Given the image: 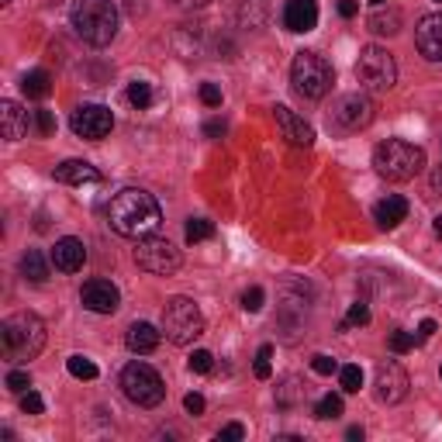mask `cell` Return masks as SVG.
<instances>
[{
    "label": "cell",
    "mask_w": 442,
    "mask_h": 442,
    "mask_svg": "<svg viewBox=\"0 0 442 442\" xmlns=\"http://www.w3.org/2000/svg\"><path fill=\"white\" fill-rule=\"evenodd\" d=\"M107 221L111 228L125 238H145L159 228L162 221V211H159L156 197L149 190H138V187H125L111 197L107 204Z\"/></svg>",
    "instance_id": "6da1fadb"
},
{
    "label": "cell",
    "mask_w": 442,
    "mask_h": 442,
    "mask_svg": "<svg viewBox=\"0 0 442 442\" xmlns=\"http://www.w3.org/2000/svg\"><path fill=\"white\" fill-rule=\"evenodd\" d=\"M0 349H4L7 363H28V360H35L45 349V321L31 311L11 314L0 325Z\"/></svg>",
    "instance_id": "7a4b0ae2"
},
{
    "label": "cell",
    "mask_w": 442,
    "mask_h": 442,
    "mask_svg": "<svg viewBox=\"0 0 442 442\" xmlns=\"http://www.w3.org/2000/svg\"><path fill=\"white\" fill-rule=\"evenodd\" d=\"M73 28H77L79 38L87 45H94V49L111 45L114 35H118V7H114V0H77Z\"/></svg>",
    "instance_id": "3957f363"
},
{
    "label": "cell",
    "mask_w": 442,
    "mask_h": 442,
    "mask_svg": "<svg viewBox=\"0 0 442 442\" xmlns=\"http://www.w3.org/2000/svg\"><path fill=\"white\" fill-rule=\"evenodd\" d=\"M373 166H377V173L384 180L404 183V180H415L421 173L425 153L418 145H411V142H404V138H387V142H380L373 149Z\"/></svg>",
    "instance_id": "277c9868"
},
{
    "label": "cell",
    "mask_w": 442,
    "mask_h": 442,
    "mask_svg": "<svg viewBox=\"0 0 442 442\" xmlns=\"http://www.w3.org/2000/svg\"><path fill=\"white\" fill-rule=\"evenodd\" d=\"M290 79H294V90L308 101H321L328 90H332V62L318 53H297L294 55V66H290Z\"/></svg>",
    "instance_id": "5b68a950"
},
{
    "label": "cell",
    "mask_w": 442,
    "mask_h": 442,
    "mask_svg": "<svg viewBox=\"0 0 442 442\" xmlns=\"http://www.w3.org/2000/svg\"><path fill=\"white\" fill-rule=\"evenodd\" d=\"M162 332L173 346H190L204 336V314L190 297H170L162 308Z\"/></svg>",
    "instance_id": "8992f818"
},
{
    "label": "cell",
    "mask_w": 442,
    "mask_h": 442,
    "mask_svg": "<svg viewBox=\"0 0 442 442\" xmlns=\"http://www.w3.org/2000/svg\"><path fill=\"white\" fill-rule=\"evenodd\" d=\"M121 390L131 404L138 408H156L159 401L166 397V387H162V377L149 363H128L121 370Z\"/></svg>",
    "instance_id": "52a82bcc"
},
{
    "label": "cell",
    "mask_w": 442,
    "mask_h": 442,
    "mask_svg": "<svg viewBox=\"0 0 442 442\" xmlns=\"http://www.w3.org/2000/svg\"><path fill=\"white\" fill-rule=\"evenodd\" d=\"M356 77L363 83L366 90H373V94H387L390 87L397 83V62H394V55L387 49H380V45H366L360 59H356Z\"/></svg>",
    "instance_id": "ba28073f"
},
{
    "label": "cell",
    "mask_w": 442,
    "mask_h": 442,
    "mask_svg": "<svg viewBox=\"0 0 442 442\" xmlns=\"http://www.w3.org/2000/svg\"><path fill=\"white\" fill-rule=\"evenodd\" d=\"M135 263L145 270V273H156V277H170L180 270V249L170 242V238H159V235H145L135 242Z\"/></svg>",
    "instance_id": "9c48e42d"
},
{
    "label": "cell",
    "mask_w": 442,
    "mask_h": 442,
    "mask_svg": "<svg viewBox=\"0 0 442 442\" xmlns=\"http://www.w3.org/2000/svg\"><path fill=\"white\" fill-rule=\"evenodd\" d=\"M373 121V101L366 94H346L332 107V125L342 131H360Z\"/></svg>",
    "instance_id": "30bf717a"
},
{
    "label": "cell",
    "mask_w": 442,
    "mask_h": 442,
    "mask_svg": "<svg viewBox=\"0 0 442 442\" xmlns=\"http://www.w3.org/2000/svg\"><path fill=\"white\" fill-rule=\"evenodd\" d=\"M70 128H73L77 138L97 142V138H104L107 131L114 128V114H111L104 104H79L77 111L70 114Z\"/></svg>",
    "instance_id": "8fae6325"
},
{
    "label": "cell",
    "mask_w": 442,
    "mask_h": 442,
    "mask_svg": "<svg viewBox=\"0 0 442 442\" xmlns=\"http://www.w3.org/2000/svg\"><path fill=\"white\" fill-rule=\"evenodd\" d=\"M408 373L401 370V363H387L377 366V401L380 404H397V401H404V394H408Z\"/></svg>",
    "instance_id": "7c38bea8"
},
{
    "label": "cell",
    "mask_w": 442,
    "mask_h": 442,
    "mask_svg": "<svg viewBox=\"0 0 442 442\" xmlns=\"http://www.w3.org/2000/svg\"><path fill=\"white\" fill-rule=\"evenodd\" d=\"M79 301H83V308L94 314H114L118 311V304H121V294H118V287L111 284V280H87L83 290H79Z\"/></svg>",
    "instance_id": "4fadbf2b"
},
{
    "label": "cell",
    "mask_w": 442,
    "mask_h": 442,
    "mask_svg": "<svg viewBox=\"0 0 442 442\" xmlns=\"http://www.w3.org/2000/svg\"><path fill=\"white\" fill-rule=\"evenodd\" d=\"M415 45L418 53L432 62H442V11L439 14H425L415 28Z\"/></svg>",
    "instance_id": "5bb4252c"
},
{
    "label": "cell",
    "mask_w": 442,
    "mask_h": 442,
    "mask_svg": "<svg viewBox=\"0 0 442 442\" xmlns=\"http://www.w3.org/2000/svg\"><path fill=\"white\" fill-rule=\"evenodd\" d=\"M273 118H277V128H280V135H284L290 145H301V149H308L314 142V128L304 121V118H297L290 107L277 104L273 107Z\"/></svg>",
    "instance_id": "9a60e30c"
},
{
    "label": "cell",
    "mask_w": 442,
    "mask_h": 442,
    "mask_svg": "<svg viewBox=\"0 0 442 442\" xmlns=\"http://www.w3.org/2000/svg\"><path fill=\"white\" fill-rule=\"evenodd\" d=\"M83 263H87V245L79 238L66 235L53 245V266L59 273H77V270H83Z\"/></svg>",
    "instance_id": "2e32d148"
},
{
    "label": "cell",
    "mask_w": 442,
    "mask_h": 442,
    "mask_svg": "<svg viewBox=\"0 0 442 442\" xmlns=\"http://www.w3.org/2000/svg\"><path fill=\"white\" fill-rule=\"evenodd\" d=\"M284 25H287V31H297V35L311 31L318 25V0H287Z\"/></svg>",
    "instance_id": "e0dca14e"
},
{
    "label": "cell",
    "mask_w": 442,
    "mask_h": 442,
    "mask_svg": "<svg viewBox=\"0 0 442 442\" xmlns=\"http://www.w3.org/2000/svg\"><path fill=\"white\" fill-rule=\"evenodd\" d=\"M0 128L7 142H21L28 135V111L18 101H0Z\"/></svg>",
    "instance_id": "ac0fdd59"
},
{
    "label": "cell",
    "mask_w": 442,
    "mask_h": 442,
    "mask_svg": "<svg viewBox=\"0 0 442 442\" xmlns=\"http://www.w3.org/2000/svg\"><path fill=\"white\" fill-rule=\"evenodd\" d=\"M55 180L70 183V187H83V183H97L101 173H97V166H90L83 159H66V162L55 166Z\"/></svg>",
    "instance_id": "d6986e66"
},
{
    "label": "cell",
    "mask_w": 442,
    "mask_h": 442,
    "mask_svg": "<svg viewBox=\"0 0 442 442\" xmlns=\"http://www.w3.org/2000/svg\"><path fill=\"white\" fill-rule=\"evenodd\" d=\"M159 332L156 325H149V321H135V325H128V332H125V342H128L131 353H138V356H145V353H153L159 346Z\"/></svg>",
    "instance_id": "ffe728a7"
},
{
    "label": "cell",
    "mask_w": 442,
    "mask_h": 442,
    "mask_svg": "<svg viewBox=\"0 0 442 442\" xmlns=\"http://www.w3.org/2000/svg\"><path fill=\"white\" fill-rule=\"evenodd\" d=\"M373 218H377L380 228H397V225L408 218V201L397 197V194H390V197H384V201L373 208Z\"/></svg>",
    "instance_id": "44dd1931"
},
{
    "label": "cell",
    "mask_w": 442,
    "mask_h": 442,
    "mask_svg": "<svg viewBox=\"0 0 442 442\" xmlns=\"http://www.w3.org/2000/svg\"><path fill=\"white\" fill-rule=\"evenodd\" d=\"M21 277L31 280V284H45L49 280V263H45V256L38 249H28L21 256Z\"/></svg>",
    "instance_id": "7402d4cb"
},
{
    "label": "cell",
    "mask_w": 442,
    "mask_h": 442,
    "mask_svg": "<svg viewBox=\"0 0 442 442\" xmlns=\"http://www.w3.org/2000/svg\"><path fill=\"white\" fill-rule=\"evenodd\" d=\"M21 90H25L28 97L42 101V97H49V94H53V79H49L45 70H31V73L21 79Z\"/></svg>",
    "instance_id": "603a6c76"
},
{
    "label": "cell",
    "mask_w": 442,
    "mask_h": 442,
    "mask_svg": "<svg viewBox=\"0 0 442 442\" xmlns=\"http://www.w3.org/2000/svg\"><path fill=\"white\" fill-rule=\"evenodd\" d=\"M370 31L373 35H397L401 31V14L397 11H377V14H370Z\"/></svg>",
    "instance_id": "cb8c5ba5"
},
{
    "label": "cell",
    "mask_w": 442,
    "mask_h": 442,
    "mask_svg": "<svg viewBox=\"0 0 442 442\" xmlns=\"http://www.w3.org/2000/svg\"><path fill=\"white\" fill-rule=\"evenodd\" d=\"M304 394H308V387H304L297 377H287L284 387H277V404H280V408H290V404L304 401Z\"/></svg>",
    "instance_id": "d4e9b609"
},
{
    "label": "cell",
    "mask_w": 442,
    "mask_h": 442,
    "mask_svg": "<svg viewBox=\"0 0 442 442\" xmlns=\"http://www.w3.org/2000/svg\"><path fill=\"white\" fill-rule=\"evenodd\" d=\"M338 384H342L346 394H360V387H363V370H360L356 363L338 366Z\"/></svg>",
    "instance_id": "484cf974"
},
{
    "label": "cell",
    "mask_w": 442,
    "mask_h": 442,
    "mask_svg": "<svg viewBox=\"0 0 442 442\" xmlns=\"http://www.w3.org/2000/svg\"><path fill=\"white\" fill-rule=\"evenodd\" d=\"M338 415H342V397H338V394H325V397L314 404V418H321V421L338 418Z\"/></svg>",
    "instance_id": "4316f807"
},
{
    "label": "cell",
    "mask_w": 442,
    "mask_h": 442,
    "mask_svg": "<svg viewBox=\"0 0 442 442\" xmlns=\"http://www.w3.org/2000/svg\"><path fill=\"white\" fill-rule=\"evenodd\" d=\"M128 101L138 107V111H145V107L153 104V87H149L145 79H135L128 87Z\"/></svg>",
    "instance_id": "83f0119b"
},
{
    "label": "cell",
    "mask_w": 442,
    "mask_h": 442,
    "mask_svg": "<svg viewBox=\"0 0 442 442\" xmlns=\"http://www.w3.org/2000/svg\"><path fill=\"white\" fill-rule=\"evenodd\" d=\"M66 370H70L77 380H94V377H97V366L90 363L87 356H70V360H66Z\"/></svg>",
    "instance_id": "f1b7e54d"
},
{
    "label": "cell",
    "mask_w": 442,
    "mask_h": 442,
    "mask_svg": "<svg viewBox=\"0 0 442 442\" xmlns=\"http://www.w3.org/2000/svg\"><path fill=\"white\" fill-rule=\"evenodd\" d=\"M187 242H204V238H211L214 235V225L211 221H204V218H190L187 221Z\"/></svg>",
    "instance_id": "f546056e"
},
{
    "label": "cell",
    "mask_w": 442,
    "mask_h": 442,
    "mask_svg": "<svg viewBox=\"0 0 442 442\" xmlns=\"http://www.w3.org/2000/svg\"><path fill=\"white\" fill-rule=\"evenodd\" d=\"M270 356H273V346H263L260 353H256V363H253V373H256L260 380H270V377H273V366H270Z\"/></svg>",
    "instance_id": "4dcf8cb0"
},
{
    "label": "cell",
    "mask_w": 442,
    "mask_h": 442,
    "mask_svg": "<svg viewBox=\"0 0 442 442\" xmlns=\"http://www.w3.org/2000/svg\"><path fill=\"white\" fill-rule=\"evenodd\" d=\"M370 321V308H366V301H353L349 304V314H346V321H342V328H349V325H366Z\"/></svg>",
    "instance_id": "1f68e13d"
},
{
    "label": "cell",
    "mask_w": 442,
    "mask_h": 442,
    "mask_svg": "<svg viewBox=\"0 0 442 442\" xmlns=\"http://www.w3.org/2000/svg\"><path fill=\"white\" fill-rule=\"evenodd\" d=\"M187 366H190L194 373H211V366H214V356H211L208 349H194V353H190V360H187Z\"/></svg>",
    "instance_id": "d6a6232c"
},
{
    "label": "cell",
    "mask_w": 442,
    "mask_h": 442,
    "mask_svg": "<svg viewBox=\"0 0 442 442\" xmlns=\"http://www.w3.org/2000/svg\"><path fill=\"white\" fill-rule=\"evenodd\" d=\"M263 304H266V294H263V287H249L245 294H242V308L249 314L263 311Z\"/></svg>",
    "instance_id": "836d02e7"
},
{
    "label": "cell",
    "mask_w": 442,
    "mask_h": 442,
    "mask_svg": "<svg viewBox=\"0 0 442 442\" xmlns=\"http://www.w3.org/2000/svg\"><path fill=\"white\" fill-rule=\"evenodd\" d=\"M418 338L411 336V332H404V328H397V332H390V349L394 353H411L415 349Z\"/></svg>",
    "instance_id": "e575fe53"
},
{
    "label": "cell",
    "mask_w": 442,
    "mask_h": 442,
    "mask_svg": "<svg viewBox=\"0 0 442 442\" xmlns=\"http://www.w3.org/2000/svg\"><path fill=\"white\" fill-rule=\"evenodd\" d=\"M311 370L318 373V377H332V373H338V363L332 360V356H325V353H318L311 360Z\"/></svg>",
    "instance_id": "d590c367"
},
{
    "label": "cell",
    "mask_w": 442,
    "mask_h": 442,
    "mask_svg": "<svg viewBox=\"0 0 442 442\" xmlns=\"http://www.w3.org/2000/svg\"><path fill=\"white\" fill-rule=\"evenodd\" d=\"M31 387V377H28L25 370H11L7 373V390H14V394H25Z\"/></svg>",
    "instance_id": "8d00e7d4"
},
{
    "label": "cell",
    "mask_w": 442,
    "mask_h": 442,
    "mask_svg": "<svg viewBox=\"0 0 442 442\" xmlns=\"http://www.w3.org/2000/svg\"><path fill=\"white\" fill-rule=\"evenodd\" d=\"M21 411H25V415H42V411H45V401H42L35 390H28L25 397H21Z\"/></svg>",
    "instance_id": "74e56055"
},
{
    "label": "cell",
    "mask_w": 442,
    "mask_h": 442,
    "mask_svg": "<svg viewBox=\"0 0 442 442\" xmlns=\"http://www.w3.org/2000/svg\"><path fill=\"white\" fill-rule=\"evenodd\" d=\"M201 101L208 107H221V90H218L214 83H204V87H201Z\"/></svg>",
    "instance_id": "f35d334b"
},
{
    "label": "cell",
    "mask_w": 442,
    "mask_h": 442,
    "mask_svg": "<svg viewBox=\"0 0 442 442\" xmlns=\"http://www.w3.org/2000/svg\"><path fill=\"white\" fill-rule=\"evenodd\" d=\"M35 121H38V131H42V135H53L55 131L53 111H35Z\"/></svg>",
    "instance_id": "ab89813d"
},
{
    "label": "cell",
    "mask_w": 442,
    "mask_h": 442,
    "mask_svg": "<svg viewBox=\"0 0 442 442\" xmlns=\"http://www.w3.org/2000/svg\"><path fill=\"white\" fill-rule=\"evenodd\" d=\"M183 408H187V415H204V397H201V394H187V397H183Z\"/></svg>",
    "instance_id": "60d3db41"
},
{
    "label": "cell",
    "mask_w": 442,
    "mask_h": 442,
    "mask_svg": "<svg viewBox=\"0 0 442 442\" xmlns=\"http://www.w3.org/2000/svg\"><path fill=\"white\" fill-rule=\"evenodd\" d=\"M228 439H245V429H242L238 421H232V425H225V429L218 432V442H228Z\"/></svg>",
    "instance_id": "b9f144b4"
},
{
    "label": "cell",
    "mask_w": 442,
    "mask_h": 442,
    "mask_svg": "<svg viewBox=\"0 0 442 442\" xmlns=\"http://www.w3.org/2000/svg\"><path fill=\"white\" fill-rule=\"evenodd\" d=\"M436 328H439V325H436L432 318H425V321L418 325V342H421V338H432V336H436Z\"/></svg>",
    "instance_id": "7bdbcfd3"
},
{
    "label": "cell",
    "mask_w": 442,
    "mask_h": 442,
    "mask_svg": "<svg viewBox=\"0 0 442 442\" xmlns=\"http://www.w3.org/2000/svg\"><path fill=\"white\" fill-rule=\"evenodd\" d=\"M356 11H360L356 0H338V14H342V18H356Z\"/></svg>",
    "instance_id": "ee69618b"
},
{
    "label": "cell",
    "mask_w": 442,
    "mask_h": 442,
    "mask_svg": "<svg viewBox=\"0 0 442 442\" xmlns=\"http://www.w3.org/2000/svg\"><path fill=\"white\" fill-rule=\"evenodd\" d=\"M204 135H208V138H218V135H225V121H208V125H204Z\"/></svg>",
    "instance_id": "f6af8a7d"
},
{
    "label": "cell",
    "mask_w": 442,
    "mask_h": 442,
    "mask_svg": "<svg viewBox=\"0 0 442 442\" xmlns=\"http://www.w3.org/2000/svg\"><path fill=\"white\" fill-rule=\"evenodd\" d=\"M177 7H183V11H194V7H204V4H211V0H173Z\"/></svg>",
    "instance_id": "bcb514c9"
},
{
    "label": "cell",
    "mask_w": 442,
    "mask_h": 442,
    "mask_svg": "<svg viewBox=\"0 0 442 442\" xmlns=\"http://www.w3.org/2000/svg\"><path fill=\"white\" fill-rule=\"evenodd\" d=\"M432 190H436V194H442V166H436V170H432Z\"/></svg>",
    "instance_id": "7dc6e473"
},
{
    "label": "cell",
    "mask_w": 442,
    "mask_h": 442,
    "mask_svg": "<svg viewBox=\"0 0 442 442\" xmlns=\"http://www.w3.org/2000/svg\"><path fill=\"white\" fill-rule=\"evenodd\" d=\"M346 436H349V439H353V442H363V429H360V425H356V429H349V432H346Z\"/></svg>",
    "instance_id": "c3c4849f"
},
{
    "label": "cell",
    "mask_w": 442,
    "mask_h": 442,
    "mask_svg": "<svg viewBox=\"0 0 442 442\" xmlns=\"http://www.w3.org/2000/svg\"><path fill=\"white\" fill-rule=\"evenodd\" d=\"M432 228H436V235H442V214L436 218V225H432Z\"/></svg>",
    "instance_id": "681fc988"
},
{
    "label": "cell",
    "mask_w": 442,
    "mask_h": 442,
    "mask_svg": "<svg viewBox=\"0 0 442 442\" xmlns=\"http://www.w3.org/2000/svg\"><path fill=\"white\" fill-rule=\"evenodd\" d=\"M370 4H377V7H380V4H384V0H370Z\"/></svg>",
    "instance_id": "f907efd6"
},
{
    "label": "cell",
    "mask_w": 442,
    "mask_h": 442,
    "mask_svg": "<svg viewBox=\"0 0 442 442\" xmlns=\"http://www.w3.org/2000/svg\"><path fill=\"white\" fill-rule=\"evenodd\" d=\"M0 4H11V0H0Z\"/></svg>",
    "instance_id": "816d5d0a"
},
{
    "label": "cell",
    "mask_w": 442,
    "mask_h": 442,
    "mask_svg": "<svg viewBox=\"0 0 442 442\" xmlns=\"http://www.w3.org/2000/svg\"><path fill=\"white\" fill-rule=\"evenodd\" d=\"M436 4H442V0H436Z\"/></svg>",
    "instance_id": "f5cc1de1"
}]
</instances>
